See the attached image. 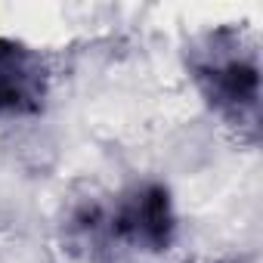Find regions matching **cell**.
Listing matches in <instances>:
<instances>
[{"label": "cell", "mask_w": 263, "mask_h": 263, "mask_svg": "<svg viewBox=\"0 0 263 263\" xmlns=\"http://www.w3.org/2000/svg\"><path fill=\"white\" fill-rule=\"evenodd\" d=\"M186 71L204 105L238 137L260 127V56L235 25H217L186 47Z\"/></svg>", "instance_id": "cell-1"}, {"label": "cell", "mask_w": 263, "mask_h": 263, "mask_svg": "<svg viewBox=\"0 0 263 263\" xmlns=\"http://www.w3.org/2000/svg\"><path fill=\"white\" fill-rule=\"evenodd\" d=\"M111 248L137 254H164L177 241L180 217L174 195L164 183L146 180L124 189L115 204L105 208Z\"/></svg>", "instance_id": "cell-2"}, {"label": "cell", "mask_w": 263, "mask_h": 263, "mask_svg": "<svg viewBox=\"0 0 263 263\" xmlns=\"http://www.w3.org/2000/svg\"><path fill=\"white\" fill-rule=\"evenodd\" d=\"M50 99V65L41 50L0 34V118H34Z\"/></svg>", "instance_id": "cell-3"}]
</instances>
